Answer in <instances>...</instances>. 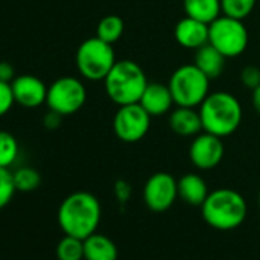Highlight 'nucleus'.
<instances>
[{
	"instance_id": "423d86ee",
	"label": "nucleus",
	"mask_w": 260,
	"mask_h": 260,
	"mask_svg": "<svg viewBox=\"0 0 260 260\" xmlns=\"http://www.w3.org/2000/svg\"><path fill=\"white\" fill-rule=\"evenodd\" d=\"M116 63L113 46L96 36L84 40L75 54L80 75L89 81H103Z\"/></svg>"
},
{
	"instance_id": "6ab92c4d",
	"label": "nucleus",
	"mask_w": 260,
	"mask_h": 260,
	"mask_svg": "<svg viewBox=\"0 0 260 260\" xmlns=\"http://www.w3.org/2000/svg\"><path fill=\"white\" fill-rule=\"evenodd\" d=\"M185 16L201 20L207 25L222 16L220 0H184Z\"/></svg>"
},
{
	"instance_id": "7c9ffc66",
	"label": "nucleus",
	"mask_w": 260,
	"mask_h": 260,
	"mask_svg": "<svg viewBox=\"0 0 260 260\" xmlns=\"http://www.w3.org/2000/svg\"><path fill=\"white\" fill-rule=\"evenodd\" d=\"M252 107L260 115V84L252 89Z\"/></svg>"
},
{
	"instance_id": "6e6552de",
	"label": "nucleus",
	"mask_w": 260,
	"mask_h": 260,
	"mask_svg": "<svg viewBox=\"0 0 260 260\" xmlns=\"http://www.w3.org/2000/svg\"><path fill=\"white\" fill-rule=\"evenodd\" d=\"M87 100V90L81 80L75 77H61L48 86L46 106L61 116L77 113Z\"/></svg>"
},
{
	"instance_id": "0eeeda50",
	"label": "nucleus",
	"mask_w": 260,
	"mask_h": 260,
	"mask_svg": "<svg viewBox=\"0 0 260 260\" xmlns=\"http://www.w3.org/2000/svg\"><path fill=\"white\" fill-rule=\"evenodd\" d=\"M248 42L249 36L243 20L222 14L210 23L208 43L226 58L242 55L246 51Z\"/></svg>"
},
{
	"instance_id": "9b49d317",
	"label": "nucleus",
	"mask_w": 260,
	"mask_h": 260,
	"mask_svg": "<svg viewBox=\"0 0 260 260\" xmlns=\"http://www.w3.org/2000/svg\"><path fill=\"white\" fill-rule=\"evenodd\" d=\"M223 138L208 132L196 135L190 144V161L199 170H211L220 164L225 155Z\"/></svg>"
},
{
	"instance_id": "f03ea898",
	"label": "nucleus",
	"mask_w": 260,
	"mask_h": 260,
	"mask_svg": "<svg viewBox=\"0 0 260 260\" xmlns=\"http://www.w3.org/2000/svg\"><path fill=\"white\" fill-rule=\"evenodd\" d=\"M204 132L220 138L233 135L242 122V106L230 92H211L199 106Z\"/></svg>"
},
{
	"instance_id": "1a4fd4ad",
	"label": "nucleus",
	"mask_w": 260,
	"mask_h": 260,
	"mask_svg": "<svg viewBox=\"0 0 260 260\" xmlns=\"http://www.w3.org/2000/svg\"><path fill=\"white\" fill-rule=\"evenodd\" d=\"M152 116L140 103L119 106L113 116V132L124 143L141 141L150 128Z\"/></svg>"
},
{
	"instance_id": "bb28decb",
	"label": "nucleus",
	"mask_w": 260,
	"mask_h": 260,
	"mask_svg": "<svg viewBox=\"0 0 260 260\" xmlns=\"http://www.w3.org/2000/svg\"><path fill=\"white\" fill-rule=\"evenodd\" d=\"M240 81L248 89H255L260 84V69L257 66H245L240 72Z\"/></svg>"
},
{
	"instance_id": "20e7f679",
	"label": "nucleus",
	"mask_w": 260,
	"mask_h": 260,
	"mask_svg": "<svg viewBox=\"0 0 260 260\" xmlns=\"http://www.w3.org/2000/svg\"><path fill=\"white\" fill-rule=\"evenodd\" d=\"M103 81L109 100L118 106L140 103V98L149 84L143 68L132 60L116 61Z\"/></svg>"
},
{
	"instance_id": "f8f14e48",
	"label": "nucleus",
	"mask_w": 260,
	"mask_h": 260,
	"mask_svg": "<svg viewBox=\"0 0 260 260\" xmlns=\"http://www.w3.org/2000/svg\"><path fill=\"white\" fill-rule=\"evenodd\" d=\"M14 101L26 109H36L46 103L48 86L36 75L23 74L11 81Z\"/></svg>"
},
{
	"instance_id": "ddd939ff",
	"label": "nucleus",
	"mask_w": 260,
	"mask_h": 260,
	"mask_svg": "<svg viewBox=\"0 0 260 260\" xmlns=\"http://www.w3.org/2000/svg\"><path fill=\"white\" fill-rule=\"evenodd\" d=\"M210 25L196 20L193 17L185 16L175 26V39L176 42L187 49H199L201 46L208 43Z\"/></svg>"
},
{
	"instance_id": "a211bd4d",
	"label": "nucleus",
	"mask_w": 260,
	"mask_h": 260,
	"mask_svg": "<svg viewBox=\"0 0 260 260\" xmlns=\"http://www.w3.org/2000/svg\"><path fill=\"white\" fill-rule=\"evenodd\" d=\"M84 260H116L118 248L113 240L104 234H90L83 240Z\"/></svg>"
},
{
	"instance_id": "b1692460",
	"label": "nucleus",
	"mask_w": 260,
	"mask_h": 260,
	"mask_svg": "<svg viewBox=\"0 0 260 260\" xmlns=\"http://www.w3.org/2000/svg\"><path fill=\"white\" fill-rule=\"evenodd\" d=\"M220 7L223 16L243 20L252 13L255 0H220Z\"/></svg>"
},
{
	"instance_id": "7ed1b4c3",
	"label": "nucleus",
	"mask_w": 260,
	"mask_h": 260,
	"mask_svg": "<svg viewBox=\"0 0 260 260\" xmlns=\"http://www.w3.org/2000/svg\"><path fill=\"white\" fill-rule=\"evenodd\" d=\"M204 220L219 231H231L240 226L248 214L243 196L231 188H217L210 191L201 205Z\"/></svg>"
},
{
	"instance_id": "dca6fc26",
	"label": "nucleus",
	"mask_w": 260,
	"mask_h": 260,
	"mask_svg": "<svg viewBox=\"0 0 260 260\" xmlns=\"http://www.w3.org/2000/svg\"><path fill=\"white\" fill-rule=\"evenodd\" d=\"M207 182L196 173L184 175L178 181V194L179 198L193 207H201L208 196Z\"/></svg>"
},
{
	"instance_id": "2f4dec72",
	"label": "nucleus",
	"mask_w": 260,
	"mask_h": 260,
	"mask_svg": "<svg viewBox=\"0 0 260 260\" xmlns=\"http://www.w3.org/2000/svg\"><path fill=\"white\" fill-rule=\"evenodd\" d=\"M258 207H260V191H258Z\"/></svg>"
},
{
	"instance_id": "2eb2a0df",
	"label": "nucleus",
	"mask_w": 260,
	"mask_h": 260,
	"mask_svg": "<svg viewBox=\"0 0 260 260\" xmlns=\"http://www.w3.org/2000/svg\"><path fill=\"white\" fill-rule=\"evenodd\" d=\"M170 128L179 137H196L202 132V121L196 107L176 106L169 116Z\"/></svg>"
},
{
	"instance_id": "39448f33",
	"label": "nucleus",
	"mask_w": 260,
	"mask_h": 260,
	"mask_svg": "<svg viewBox=\"0 0 260 260\" xmlns=\"http://www.w3.org/2000/svg\"><path fill=\"white\" fill-rule=\"evenodd\" d=\"M210 81L211 80L194 63L179 66L169 81L175 104L199 107L210 93Z\"/></svg>"
},
{
	"instance_id": "aec40b11",
	"label": "nucleus",
	"mask_w": 260,
	"mask_h": 260,
	"mask_svg": "<svg viewBox=\"0 0 260 260\" xmlns=\"http://www.w3.org/2000/svg\"><path fill=\"white\" fill-rule=\"evenodd\" d=\"M124 34V20L119 16L110 14L100 20L96 26V37L113 45Z\"/></svg>"
},
{
	"instance_id": "393cba45",
	"label": "nucleus",
	"mask_w": 260,
	"mask_h": 260,
	"mask_svg": "<svg viewBox=\"0 0 260 260\" xmlns=\"http://www.w3.org/2000/svg\"><path fill=\"white\" fill-rule=\"evenodd\" d=\"M13 172L7 167H0V210L5 208L14 198L16 193Z\"/></svg>"
},
{
	"instance_id": "f257e3e1",
	"label": "nucleus",
	"mask_w": 260,
	"mask_h": 260,
	"mask_svg": "<svg viewBox=\"0 0 260 260\" xmlns=\"http://www.w3.org/2000/svg\"><path fill=\"white\" fill-rule=\"evenodd\" d=\"M61 231L84 240L93 234L101 220V204L89 191H75L63 199L57 211Z\"/></svg>"
},
{
	"instance_id": "4468645a",
	"label": "nucleus",
	"mask_w": 260,
	"mask_h": 260,
	"mask_svg": "<svg viewBox=\"0 0 260 260\" xmlns=\"http://www.w3.org/2000/svg\"><path fill=\"white\" fill-rule=\"evenodd\" d=\"M140 104L150 116H161L172 112L175 100L169 84L149 83L140 98Z\"/></svg>"
},
{
	"instance_id": "5701e85b",
	"label": "nucleus",
	"mask_w": 260,
	"mask_h": 260,
	"mask_svg": "<svg viewBox=\"0 0 260 260\" xmlns=\"http://www.w3.org/2000/svg\"><path fill=\"white\" fill-rule=\"evenodd\" d=\"M13 178H14L16 190L22 191V193L34 191L36 188H39V185L42 182L40 173L32 167H20V169H17L16 172H13Z\"/></svg>"
},
{
	"instance_id": "a878e982",
	"label": "nucleus",
	"mask_w": 260,
	"mask_h": 260,
	"mask_svg": "<svg viewBox=\"0 0 260 260\" xmlns=\"http://www.w3.org/2000/svg\"><path fill=\"white\" fill-rule=\"evenodd\" d=\"M14 104H16V101H14L11 83L0 80V118L5 116L13 109Z\"/></svg>"
},
{
	"instance_id": "f3484780",
	"label": "nucleus",
	"mask_w": 260,
	"mask_h": 260,
	"mask_svg": "<svg viewBox=\"0 0 260 260\" xmlns=\"http://www.w3.org/2000/svg\"><path fill=\"white\" fill-rule=\"evenodd\" d=\"M225 60L226 57L222 55L214 46H211L210 43L201 46L199 49H196L194 52V64L210 78L214 80L217 78L223 69H225Z\"/></svg>"
},
{
	"instance_id": "9d476101",
	"label": "nucleus",
	"mask_w": 260,
	"mask_h": 260,
	"mask_svg": "<svg viewBox=\"0 0 260 260\" xmlns=\"http://www.w3.org/2000/svg\"><path fill=\"white\" fill-rule=\"evenodd\" d=\"M143 198L146 205L156 213L167 211L179 198L178 181L166 172H158L152 175L143 190Z\"/></svg>"
},
{
	"instance_id": "412c9836",
	"label": "nucleus",
	"mask_w": 260,
	"mask_h": 260,
	"mask_svg": "<svg viewBox=\"0 0 260 260\" xmlns=\"http://www.w3.org/2000/svg\"><path fill=\"white\" fill-rule=\"evenodd\" d=\"M55 254H57L58 260H83L84 258V243L78 237L64 234V237L57 245Z\"/></svg>"
},
{
	"instance_id": "c85d7f7f",
	"label": "nucleus",
	"mask_w": 260,
	"mask_h": 260,
	"mask_svg": "<svg viewBox=\"0 0 260 260\" xmlns=\"http://www.w3.org/2000/svg\"><path fill=\"white\" fill-rule=\"evenodd\" d=\"M61 115L60 113H57V112H54V110H49L45 116H43V125L46 127V128H49V130H54V128H57L60 124H61Z\"/></svg>"
},
{
	"instance_id": "4be33fe9",
	"label": "nucleus",
	"mask_w": 260,
	"mask_h": 260,
	"mask_svg": "<svg viewBox=\"0 0 260 260\" xmlns=\"http://www.w3.org/2000/svg\"><path fill=\"white\" fill-rule=\"evenodd\" d=\"M19 156V143L7 130H0V167L10 169Z\"/></svg>"
},
{
	"instance_id": "cd10ccee",
	"label": "nucleus",
	"mask_w": 260,
	"mask_h": 260,
	"mask_svg": "<svg viewBox=\"0 0 260 260\" xmlns=\"http://www.w3.org/2000/svg\"><path fill=\"white\" fill-rule=\"evenodd\" d=\"M115 194L118 198V201L121 204H125L130 198V194H132V188H130V185L125 182V181H116L115 184Z\"/></svg>"
},
{
	"instance_id": "c756f323",
	"label": "nucleus",
	"mask_w": 260,
	"mask_h": 260,
	"mask_svg": "<svg viewBox=\"0 0 260 260\" xmlns=\"http://www.w3.org/2000/svg\"><path fill=\"white\" fill-rule=\"evenodd\" d=\"M16 78V71L14 66L8 61H0V80L11 83Z\"/></svg>"
}]
</instances>
